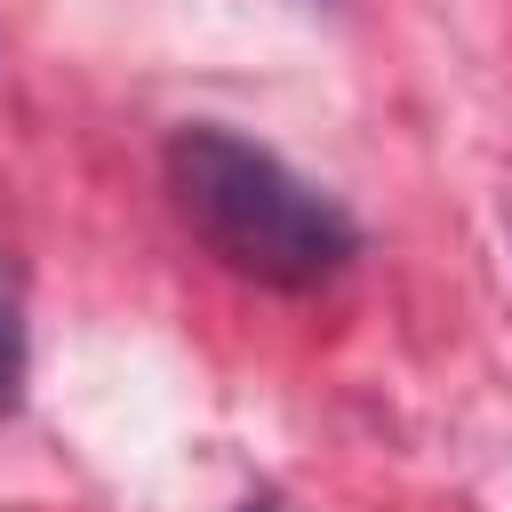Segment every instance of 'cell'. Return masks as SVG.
<instances>
[{
	"label": "cell",
	"mask_w": 512,
	"mask_h": 512,
	"mask_svg": "<svg viewBox=\"0 0 512 512\" xmlns=\"http://www.w3.org/2000/svg\"><path fill=\"white\" fill-rule=\"evenodd\" d=\"M168 192H176V216L200 232V248L264 288H320L360 248V224L312 176H296L280 152L216 120H192L168 136Z\"/></svg>",
	"instance_id": "obj_1"
},
{
	"label": "cell",
	"mask_w": 512,
	"mask_h": 512,
	"mask_svg": "<svg viewBox=\"0 0 512 512\" xmlns=\"http://www.w3.org/2000/svg\"><path fill=\"white\" fill-rule=\"evenodd\" d=\"M24 400V320H16V304H8V288H0V416Z\"/></svg>",
	"instance_id": "obj_2"
},
{
	"label": "cell",
	"mask_w": 512,
	"mask_h": 512,
	"mask_svg": "<svg viewBox=\"0 0 512 512\" xmlns=\"http://www.w3.org/2000/svg\"><path fill=\"white\" fill-rule=\"evenodd\" d=\"M240 512H272V504H240Z\"/></svg>",
	"instance_id": "obj_3"
}]
</instances>
